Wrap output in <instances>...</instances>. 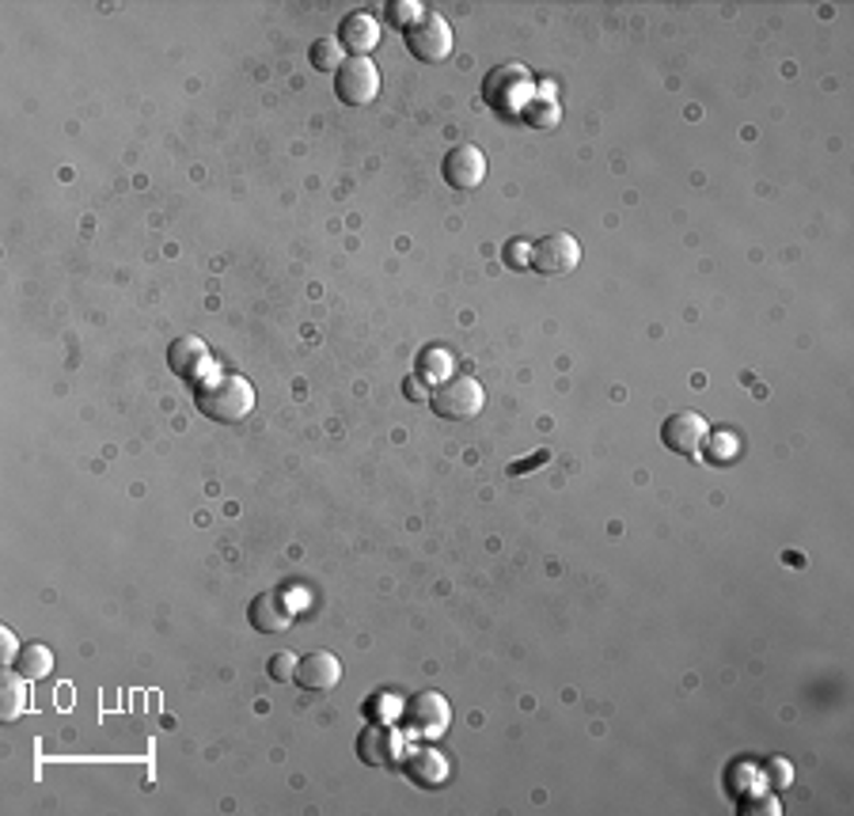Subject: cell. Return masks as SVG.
I'll use <instances>...</instances> for the list:
<instances>
[{"label": "cell", "mask_w": 854, "mask_h": 816, "mask_svg": "<svg viewBox=\"0 0 854 816\" xmlns=\"http://www.w3.org/2000/svg\"><path fill=\"white\" fill-rule=\"evenodd\" d=\"M195 407L209 422L236 426L255 410V388L236 373H209L202 384H195Z\"/></svg>", "instance_id": "6da1fadb"}, {"label": "cell", "mask_w": 854, "mask_h": 816, "mask_svg": "<svg viewBox=\"0 0 854 816\" xmlns=\"http://www.w3.org/2000/svg\"><path fill=\"white\" fill-rule=\"evenodd\" d=\"M487 403V392L475 376H448L445 384L430 392V410L445 422H467L475 418Z\"/></svg>", "instance_id": "7a4b0ae2"}, {"label": "cell", "mask_w": 854, "mask_h": 816, "mask_svg": "<svg viewBox=\"0 0 854 816\" xmlns=\"http://www.w3.org/2000/svg\"><path fill=\"white\" fill-rule=\"evenodd\" d=\"M399 718H403V729H407L410 737L437 740L448 729V721H452V706H448V699L441 692H418V695H410V699L403 703Z\"/></svg>", "instance_id": "3957f363"}, {"label": "cell", "mask_w": 854, "mask_h": 816, "mask_svg": "<svg viewBox=\"0 0 854 816\" xmlns=\"http://www.w3.org/2000/svg\"><path fill=\"white\" fill-rule=\"evenodd\" d=\"M483 96H487V103L501 114L521 111V107L532 99V73L517 62L498 65V69L487 77V84H483Z\"/></svg>", "instance_id": "277c9868"}, {"label": "cell", "mask_w": 854, "mask_h": 816, "mask_svg": "<svg viewBox=\"0 0 854 816\" xmlns=\"http://www.w3.org/2000/svg\"><path fill=\"white\" fill-rule=\"evenodd\" d=\"M403 38H407L410 54L425 65H437L452 54V27H448L445 15H437V12H425L414 27L403 31Z\"/></svg>", "instance_id": "5b68a950"}, {"label": "cell", "mask_w": 854, "mask_h": 816, "mask_svg": "<svg viewBox=\"0 0 854 816\" xmlns=\"http://www.w3.org/2000/svg\"><path fill=\"white\" fill-rule=\"evenodd\" d=\"M334 96L346 107H368L380 96V69L368 57H350L334 77Z\"/></svg>", "instance_id": "8992f818"}, {"label": "cell", "mask_w": 854, "mask_h": 816, "mask_svg": "<svg viewBox=\"0 0 854 816\" xmlns=\"http://www.w3.org/2000/svg\"><path fill=\"white\" fill-rule=\"evenodd\" d=\"M357 756L368 763V768H399L407 756V740L396 734L391 726H384V721H373V726H365V734L357 737Z\"/></svg>", "instance_id": "52a82bcc"}, {"label": "cell", "mask_w": 854, "mask_h": 816, "mask_svg": "<svg viewBox=\"0 0 854 816\" xmlns=\"http://www.w3.org/2000/svg\"><path fill=\"white\" fill-rule=\"evenodd\" d=\"M581 263V243L574 240L569 232H551L543 235L540 243L532 247V258L529 266L535 274H569L574 266Z\"/></svg>", "instance_id": "ba28073f"}, {"label": "cell", "mask_w": 854, "mask_h": 816, "mask_svg": "<svg viewBox=\"0 0 854 816\" xmlns=\"http://www.w3.org/2000/svg\"><path fill=\"white\" fill-rule=\"evenodd\" d=\"M707 437H710V426L699 410H676V415L661 426V441H665V449L680 452V456H702Z\"/></svg>", "instance_id": "9c48e42d"}, {"label": "cell", "mask_w": 854, "mask_h": 816, "mask_svg": "<svg viewBox=\"0 0 854 816\" xmlns=\"http://www.w3.org/2000/svg\"><path fill=\"white\" fill-rule=\"evenodd\" d=\"M441 172H445V183L452 190H479L483 179H487V156L475 145H456L448 148Z\"/></svg>", "instance_id": "30bf717a"}, {"label": "cell", "mask_w": 854, "mask_h": 816, "mask_svg": "<svg viewBox=\"0 0 854 816\" xmlns=\"http://www.w3.org/2000/svg\"><path fill=\"white\" fill-rule=\"evenodd\" d=\"M167 365H171L175 376H182V381L190 384H202L209 365H213V357H209V346L202 339H195V334H187V339H175L171 350H167Z\"/></svg>", "instance_id": "8fae6325"}, {"label": "cell", "mask_w": 854, "mask_h": 816, "mask_svg": "<svg viewBox=\"0 0 854 816\" xmlns=\"http://www.w3.org/2000/svg\"><path fill=\"white\" fill-rule=\"evenodd\" d=\"M403 771H407L410 782H418V786H425V790H441L448 782V760L437 752V748H430V745L407 748Z\"/></svg>", "instance_id": "7c38bea8"}, {"label": "cell", "mask_w": 854, "mask_h": 816, "mask_svg": "<svg viewBox=\"0 0 854 816\" xmlns=\"http://www.w3.org/2000/svg\"><path fill=\"white\" fill-rule=\"evenodd\" d=\"M339 46L350 49L354 57H368L376 46H380V23L376 15L368 12H350L339 27Z\"/></svg>", "instance_id": "4fadbf2b"}, {"label": "cell", "mask_w": 854, "mask_h": 816, "mask_svg": "<svg viewBox=\"0 0 854 816\" xmlns=\"http://www.w3.org/2000/svg\"><path fill=\"white\" fill-rule=\"evenodd\" d=\"M247 619H251V627L263 630V635H278V630L292 627V604L285 600V593H258L255 600H251Z\"/></svg>", "instance_id": "5bb4252c"}, {"label": "cell", "mask_w": 854, "mask_h": 816, "mask_svg": "<svg viewBox=\"0 0 854 816\" xmlns=\"http://www.w3.org/2000/svg\"><path fill=\"white\" fill-rule=\"evenodd\" d=\"M339 680H342V664L326 650L308 653V658L297 664V687H304V692H331Z\"/></svg>", "instance_id": "9a60e30c"}, {"label": "cell", "mask_w": 854, "mask_h": 816, "mask_svg": "<svg viewBox=\"0 0 854 816\" xmlns=\"http://www.w3.org/2000/svg\"><path fill=\"white\" fill-rule=\"evenodd\" d=\"M49 669H54V653H49L42 642H31L15 653V672H20V676L42 680V676H49Z\"/></svg>", "instance_id": "2e32d148"}, {"label": "cell", "mask_w": 854, "mask_h": 816, "mask_svg": "<svg viewBox=\"0 0 854 816\" xmlns=\"http://www.w3.org/2000/svg\"><path fill=\"white\" fill-rule=\"evenodd\" d=\"M452 376V357H448V350H441V346H430V350H422L418 353V381H425V384H445Z\"/></svg>", "instance_id": "e0dca14e"}, {"label": "cell", "mask_w": 854, "mask_h": 816, "mask_svg": "<svg viewBox=\"0 0 854 816\" xmlns=\"http://www.w3.org/2000/svg\"><path fill=\"white\" fill-rule=\"evenodd\" d=\"M0 706H4V721H15L23 710H27V676H20V672H4Z\"/></svg>", "instance_id": "ac0fdd59"}, {"label": "cell", "mask_w": 854, "mask_h": 816, "mask_svg": "<svg viewBox=\"0 0 854 816\" xmlns=\"http://www.w3.org/2000/svg\"><path fill=\"white\" fill-rule=\"evenodd\" d=\"M521 118H524V125H532V130H555V125L563 122V107H558L555 99H529V103L521 107Z\"/></svg>", "instance_id": "d6986e66"}, {"label": "cell", "mask_w": 854, "mask_h": 816, "mask_svg": "<svg viewBox=\"0 0 854 816\" xmlns=\"http://www.w3.org/2000/svg\"><path fill=\"white\" fill-rule=\"evenodd\" d=\"M312 69L320 73H339L342 69V46L339 38H320L312 46Z\"/></svg>", "instance_id": "ffe728a7"}, {"label": "cell", "mask_w": 854, "mask_h": 816, "mask_svg": "<svg viewBox=\"0 0 854 816\" xmlns=\"http://www.w3.org/2000/svg\"><path fill=\"white\" fill-rule=\"evenodd\" d=\"M702 452H707L710 464H725V460H733L736 452H741V441H736L733 433H710L707 444H702Z\"/></svg>", "instance_id": "44dd1931"}, {"label": "cell", "mask_w": 854, "mask_h": 816, "mask_svg": "<svg viewBox=\"0 0 854 816\" xmlns=\"http://www.w3.org/2000/svg\"><path fill=\"white\" fill-rule=\"evenodd\" d=\"M425 15V8L418 4V0H391L388 4V20L396 23L399 31H407V27H414L418 20Z\"/></svg>", "instance_id": "7402d4cb"}, {"label": "cell", "mask_w": 854, "mask_h": 816, "mask_svg": "<svg viewBox=\"0 0 854 816\" xmlns=\"http://www.w3.org/2000/svg\"><path fill=\"white\" fill-rule=\"evenodd\" d=\"M297 664H300V658L297 653H278V658H270V664H266V672H270L278 684H297Z\"/></svg>", "instance_id": "603a6c76"}, {"label": "cell", "mask_w": 854, "mask_h": 816, "mask_svg": "<svg viewBox=\"0 0 854 816\" xmlns=\"http://www.w3.org/2000/svg\"><path fill=\"white\" fill-rule=\"evenodd\" d=\"M529 258H532V247L529 243H521V240H513L506 247V263L513 266V271H521V266H529Z\"/></svg>", "instance_id": "cb8c5ba5"}, {"label": "cell", "mask_w": 854, "mask_h": 816, "mask_svg": "<svg viewBox=\"0 0 854 816\" xmlns=\"http://www.w3.org/2000/svg\"><path fill=\"white\" fill-rule=\"evenodd\" d=\"M547 456H551V452H535L532 460H524V464H513V467H509V475H529V467L547 464Z\"/></svg>", "instance_id": "d4e9b609"}, {"label": "cell", "mask_w": 854, "mask_h": 816, "mask_svg": "<svg viewBox=\"0 0 854 816\" xmlns=\"http://www.w3.org/2000/svg\"><path fill=\"white\" fill-rule=\"evenodd\" d=\"M767 771H772V779L778 782V786H783V782H790V768H786L783 760H772V763H767Z\"/></svg>", "instance_id": "484cf974"}, {"label": "cell", "mask_w": 854, "mask_h": 816, "mask_svg": "<svg viewBox=\"0 0 854 816\" xmlns=\"http://www.w3.org/2000/svg\"><path fill=\"white\" fill-rule=\"evenodd\" d=\"M0 646H4V661H15V653H20V650H15V635H12V630H0Z\"/></svg>", "instance_id": "4316f807"}, {"label": "cell", "mask_w": 854, "mask_h": 816, "mask_svg": "<svg viewBox=\"0 0 854 816\" xmlns=\"http://www.w3.org/2000/svg\"><path fill=\"white\" fill-rule=\"evenodd\" d=\"M407 399H430V392H425L422 384H418V376H414V381L407 384Z\"/></svg>", "instance_id": "83f0119b"}]
</instances>
